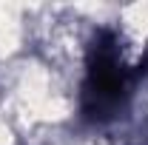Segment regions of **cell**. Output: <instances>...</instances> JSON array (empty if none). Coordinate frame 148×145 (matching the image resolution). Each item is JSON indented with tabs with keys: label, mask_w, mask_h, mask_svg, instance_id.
<instances>
[{
	"label": "cell",
	"mask_w": 148,
	"mask_h": 145,
	"mask_svg": "<svg viewBox=\"0 0 148 145\" xmlns=\"http://www.w3.org/2000/svg\"><path fill=\"white\" fill-rule=\"evenodd\" d=\"M131 74L117 60V40L111 31H100L88 51V80L83 88V114L91 120H106L128 91Z\"/></svg>",
	"instance_id": "cell-1"
}]
</instances>
